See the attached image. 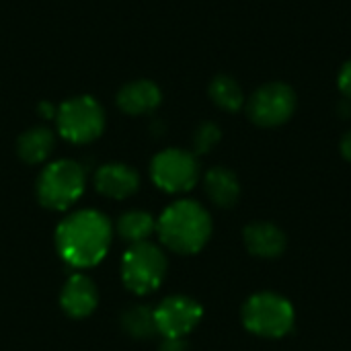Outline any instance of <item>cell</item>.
<instances>
[{"instance_id": "6da1fadb", "label": "cell", "mask_w": 351, "mask_h": 351, "mask_svg": "<svg viewBox=\"0 0 351 351\" xmlns=\"http://www.w3.org/2000/svg\"><path fill=\"white\" fill-rule=\"evenodd\" d=\"M113 239L111 220L97 210H78L60 222L56 247L60 257L78 269L93 267L105 259Z\"/></svg>"}, {"instance_id": "7a4b0ae2", "label": "cell", "mask_w": 351, "mask_h": 351, "mask_svg": "<svg viewBox=\"0 0 351 351\" xmlns=\"http://www.w3.org/2000/svg\"><path fill=\"white\" fill-rule=\"evenodd\" d=\"M156 234L173 253L195 255L212 237L210 212L193 199H179L156 220Z\"/></svg>"}, {"instance_id": "3957f363", "label": "cell", "mask_w": 351, "mask_h": 351, "mask_svg": "<svg viewBox=\"0 0 351 351\" xmlns=\"http://www.w3.org/2000/svg\"><path fill=\"white\" fill-rule=\"evenodd\" d=\"M243 325L249 333L263 339H282L292 333L296 311L278 292H257L243 304Z\"/></svg>"}, {"instance_id": "277c9868", "label": "cell", "mask_w": 351, "mask_h": 351, "mask_svg": "<svg viewBox=\"0 0 351 351\" xmlns=\"http://www.w3.org/2000/svg\"><path fill=\"white\" fill-rule=\"evenodd\" d=\"M86 187V175L76 160H53L37 177V199L43 208L64 212L74 206Z\"/></svg>"}, {"instance_id": "5b68a950", "label": "cell", "mask_w": 351, "mask_h": 351, "mask_svg": "<svg viewBox=\"0 0 351 351\" xmlns=\"http://www.w3.org/2000/svg\"><path fill=\"white\" fill-rule=\"evenodd\" d=\"M53 119L58 134L72 144L95 142L105 130V109L90 95H78L64 101Z\"/></svg>"}, {"instance_id": "8992f818", "label": "cell", "mask_w": 351, "mask_h": 351, "mask_svg": "<svg viewBox=\"0 0 351 351\" xmlns=\"http://www.w3.org/2000/svg\"><path fill=\"white\" fill-rule=\"evenodd\" d=\"M167 265L165 253L150 241L130 245L121 259V280L130 292L146 296L160 288L167 278Z\"/></svg>"}, {"instance_id": "52a82bcc", "label": "cell", "mask_w": 351, "mask_h": 351, "mask_svg": "<svg viewBox=\"0 0 351 351\" xmlns=\"http://www.w3.org/2000/svg\"><path fill=\"white\" fill-rule=\"evenodd\" d=\"M150 177L165 193H185L199 181V160L189 150L167 148L152 158Z\"/></svg>"}, {"instance_id": "ba28073f", "label": "cell", "mask_w": 351, "mask_h": 351, "mask_svg": "<svg viewBox=\"0 0 351 351\" xmlns=\"http://www.w3.org/2000/svg\"><path fill=\"white\" fill-rule=\"evenodd\" d=\"M296 93L286 82H265L247 101V115L259 128H280L296 111Z\"/></svg>"}, {"instance_id": "9c48e42d", "label": "cell", "mask_w": 351, "mask_h": 351, "mask_svg": "<svg viewBox=\"0 0 351 351\" xmlns=\"http://www.w3.org/2000/svg\"><path fill=\"white\" fill-rule=\"evenodd\" d=\"M204 308L189 296H169L154 308L156 331L162 337H185L202 321Z\"/></svg>"}, {"instance_id": "30bf717a", "label": "cell", "mask_w": 351, "mask_h": 351, "mask_svg": "<svg viewBox=\"0 0 351 351\" xmlns=\"http://www.w3.org/2000/svg\"><path fill=\"white\" fill-rule=\"evenodd\" d=\"M95 189L111 199H128L140 189V175L123 162H107L95 173Z\"/></svg>"}, {"instance_id": "8fae6325", "label": "cell", "mask_w": 351, "mask_h": 351, "mask_svg": "<svg viewBox=\"0 0 351 351\" xmlns=\"http://www.w3.org/2000/svg\"><path fill=\"white\" fill-rule=\"evenodd\" d=\"M243 241L247 251L259 259H278L288 247V237L271 222H251L243 230Z\"/></svg>"}, {"instance_id": "7c38bea8", "label": "cell", "mask_w": 351, "mask_h": 351, "mask_svg": "<svg viewBox=\"0 0 351 351\" xmlns=\"http://www.w3.org/2000/svg\"><path fill=\"white\" fill-rule=\"evenodd\" d=\"M62 311L72 319H84L95 313L99 304V292L90 278L74 274L62 288L60 294Z\"/></svg>"}, {"instance_id": "4fadbf2b", "label": "cell", "mask_w": 351, "mask_h": 351, "mask_svg": "<svg viewBox=\"0 0 351 351\" xmlns=\"http://www.w3.org/2000/svg\"><path fill=\"white\" fill-rule=\"evenodd\" d=\"M162 103V90L148 78H138L123 84L117 93V107L125 115H146L158 109Z\"/></svg>"}, {"instance_id": "5bb4252c", "label": "cell", "mask_w": 351, "mask_h": 351, "mask_svg": "<svg viewBox=\"0 0 351 351\" xmlns=\"http://www.w3.org/2000/svg\"><path fill=\"white\" fill-rule=\"evenodd\" d=\"M204 189L210 202L218 208H232L241 197V183L234 171L226 167H214L204 177Z\"/></svg>"}, {"instance_id": "9a60e30c", "label": "cell", "mask_w": 351, "mask_h": 351, "mask_svg": "<svg viewBox=\"0 0 351 351\" xmlns=\"http://www.w3.org/2000/svg\"><path fill=\"white\" fill-rule=\"evenodd\" d=\"M56 146V134L45 125L25 130L16 140V152L27 165H41L49 158Z\"/></svg>"}, {"instance_id": "2e32d148", "label": "cell", "mask_w": 351, "mask_h": 351, "mask_svg": "<svg viewBox=\"0 0 351 351\" xmlns=\"http://www.w3.org/2000/svg\"><path fill=\"white\" fill-rule=\"evenodd\" d=\"M154 232H156V220L148 212L132 210V212L121 214L117 220V234L121 237V241H125L130 245L146 243V241H150V237Z\"/></svg>"}, {"instance_id": "e0dca14e", "label": "cell", "mask_w": 351, "mask_h": 351, "mask_svg": "<svg viewBox=\"0 0 351 351\" xmlns=\"http://www.w3.org/2000/svg\"><path fill=\"white\" fill-rule=\"evenodd\" d=\"M208 93H210V99L220 109H224L228 113H237L245 105V93L241 88V84L237 82V78H232L228 74L214 76L208 86Z\"/></svg>"}, {"instance_id": "ac0fdd59", "label": "cell", "mask_w": 351, "mask_h": 351, "mask_svg": "<svg viewBox=\"0 0 351 351\" xmlns=\"http://www.w3.org/2000/svg\"><path fill=\"white\" fill-rule=\"evenodd\" d=\"M121 327L134 339H150V337H154L158 333L156 331V321H154V308L144 306V304L132 306L130 311L123 313Z\"/></svg>"}, {"instance_id": "d6986e66", "label": "cell", "mask_w": 351, "mask_h": 351, "mask_svg": "<svg viewBox=\"0 0 351 351\" xmlns=\"http://www.w3.org/2000/svg\"><path fill=\"white\" fill-rule=\"evenodd\" d=\"M222 138V130L214 121H204L193 132V154H208L212 152Z\"/></svg>"}, {"instance_id": "ffe728a7", "label": "cell", "mask_w": 351, "mask_h": 351, "mask_svg": "<svg viewBox=\"0 0 351 351\" xmlns=\"http://www.w3.org/2000/svg\"><path fill=\"white\" fill-rule=\"evenodd\" d=\"M337 86L341 90L343 97L351 99V60H348L341 70H339V76H337Z\"/></svg>"}, {"instance_id": "44dd1931", "label": "cell", "mask_w": 351, "mask_h": 351, "mask_svg": "<svg viewBox=\"0 0 351 351\" xmlns=\"http://www.w3.org/2000/svg\"><path fill=\"white\" fill-rule=\"evenodd\" d=\"M160 351H187L185 337H162Z\"/></svg>"}, {"instance_id": "7402d4cb", "label": "cell", "mask_w": 351, "mask_h": 351, "mask_svg": "<svg viewBox=\"0 0 351 351\" xmlns=\"http://www.w3.org/2000/svg\"><path fill=\"white\" fill-rule=\"evenodd\" d=\"M339 148H341V154H343V158L351 162V130L341 138V144H339Z\"/></svg>"}, {"instance_id": "603a6c76", "label": "cell", "mask_w": 351, "mask_h": 351, "mask_svg": "<svg viewBox=\"0 0 351 351\" xmlns=\"http://www.w3.org/2000/svg\"><path fill=\"white\" fill-rule=\"evenodd\" d=\"M39 111H41V115H43V117H47V119H49V117H56V111H58V109H53L49 103H43V105L39 107Z\"/></svg>"}]
</instances>
